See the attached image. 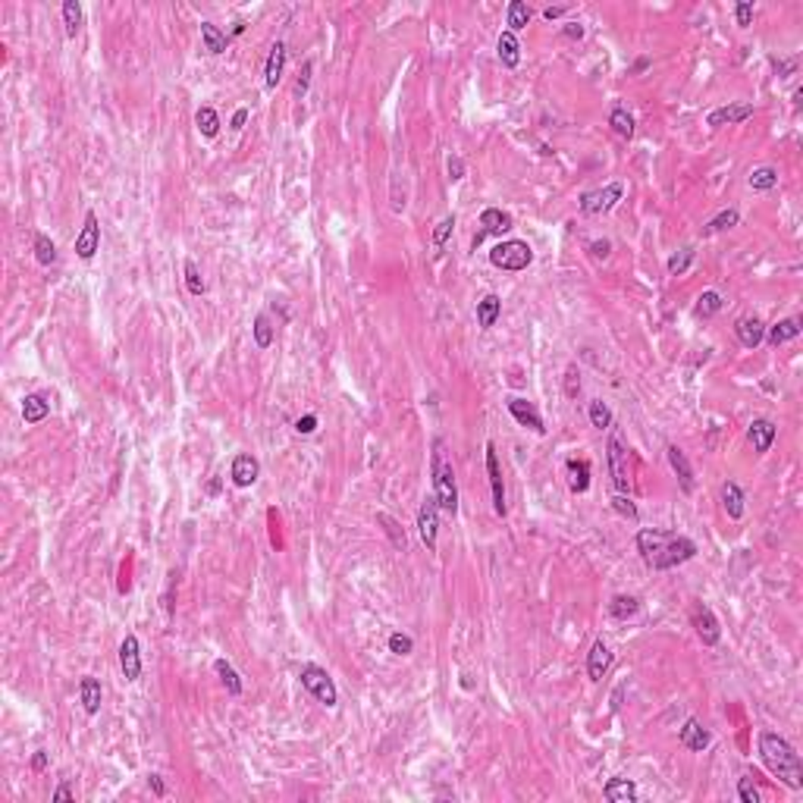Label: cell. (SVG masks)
Listing matches in <instances>:
<instances>
[{"instance_id": "5b68a950", "label": "cell", "mask_w": 803, "mask_h": 803, "mask_svg": "<svg viewBox=\"0 0 803 803\" xmlns=\"http://www.w3.org/2000/svg\"><path fill=\"white\" fill-rule=\"evenodd\" d=\"M298 678H302V687L308 690V694H311L314 700H317V703H324V706H336V700H339V694H336V684H333V678L327 675V668H320V665L308 663V665H302Z\"/></svg>"}, {"instance_id": "003e7915", "label": "cell", "mask_w": 803, "mask_h": 803, "mask_svg": "<svg viewBox=\"0 0 803 803\" xmlns=\"http://www.w3.org/2000/svg\"><path fill=\"white\" fill-rule=\"evenodd\" d=\"M208 493H214V496L220 493V480H210V484H208Z\"/></svg>"}, {"instance_id": "8fae6325", "label": "cell", "mask_w": 803, "mask_h": 803, "mask_svg": "<svg viewBox=\"0 0 803 803\" xmlns=\"http://www.w3.org/2000/svg\"><path fill=\"white\" fill-rule=\"evenodd\" d=\"M694 628H697V637L703 640V647H715L722 640V628H719V618L710 605H697L694 609Z\"/></svg>"}, {"instance_id": "db71d44e", "label": "cell", "mask_w": 803, "mask_h": 803, "mask_svg": "<svg viewBox=\"0 0 803 803\" xmlns=\"http://www.w3.org/2000/svg\"><path fill=\"white\" fill-rule=\"evenodd\" d=\"M580 392V380H578V367H568V374H565V396L574 399Z\"/></svg>"}, {"instance_id": "6da1fadb", "label": "cell", "mask_w": 803, "mask_h": 803, "mask_svg": "<svg viewBox=\"0 0 803 803\" xmlns=\"http://www.w3.org/2000/svg\"><path fill=\"white\" fill-rule=\"evenodd\" d=\"M637 553L640 558L656 571H668L675 565H684L697 556V543L690 537H678V533L668 531H653V527H643L637 533Z\"/></svg>"}, {"instance_id": "6f0895ef", "label": "cell", "mask_w": 803, "mask_h": 803, "mask_svg": "<svg viewBox=\"0 0 803 803\" xmlns=\"http://www.w3.org/2000/svg\"><path fill=\"white\" fill-rule=\"evenodd\" d=\"M311 69H314V63L308 60V63H305V73H302V78H298V85H295V94H298V98H302V94L308 91V82H311Z\"/></svg>"}, {"instance_id": "30bf717a", "label": "cell", "mask_w": 803, "mask_h": 803, "mask_svg": "<svg viewBox=\"0 0 803 803\" xmlns=\"http://www.w3.org/2000/svg\"><path fill=\"white\" fill-rule=\"evenodd\" d=\"M486 474H490V486H493V508L496 515L506 518V486H502V468H499V459H496V446L486 443Z\"/></svg>"}, {"instance_id": "3957f363", "label": "cell", "mask_w": 803, "mask_h": 803, "mask_svg": "<svg viewBox=\"0 0 803 803\" xmlns=\"http://www.w3.org/2000/svg\"><path fill=\"white\" fill-rule=\"evenodd\" d=\"M430 474H433V496H436L439 508H443L446 515H455V511H459V486H455V471H452V461L446 459L443 439L433 443Z\"/></svg>"}, {"instance_id": "8992f818", "label": "cell", "mask_w": 803, "mask_h": 803, "mask_svg": "<svg viewBox=\"0 0 803 803\" xmlns=\"http://www.w3.org/2000/svg\"><path fill=\"white\" fill-rule=\"evenodd\" d=\"M625 198V185L621 183H609L603 188H596V192H587L584 198H580V214L587 217H596V214H609L615 204Z\"/></svg>"}, {"instance_id": "e7e4bbea", "label": "cell", "mask_w": 803, "mask_h": 803, "mask_svg": "<svg viewBox=\"0 0 803 803\" xmlns=\"http://www.w3.org/2000/svg\"><path fill=\"white\" fill-rule=\"evenodd\" d=\"M543 16L553 22V19H558V16H565V6H546V10H543Z\"/></svg>"}, {"instance_id": "f6af8a7d", "label": "cell", "mask_w": 803, "mask_h": 803, "mask_svg": "<svg viewBox=\"0 0 803 803\" xmlns=\"http://www.w3.org/2000/svg\"><path fill=\"white\" fill-rule=\"evenodd\" d=\"M590 424H593L596 430H605L612 424V411H609V405H605V402H590Z\"/></svg>"}, {"instance_id": "d6a6232c", "label": "cell", "mask_w": 803, "mask_h": 803, "mask_svg": "<svg viewBox=\"0 0 803 803\" xmlns=\"http://www.w3.org/2000/svg\"><path fill=\"white\" fill-rule=\"evenodd\" d=\"M747 185L753 188V192H769V188L778 185V170L775 167H759L753 170L750 176H747Z\"/></svg>"}, {"instance_id": "be15d7a7", "label": "cell", "mask_w": 803, "mask_h": 803, "mask_svg": "<svg viewBox=\"0 0 803 803\" xmlns=\"http://www.w3.org/2000/svg\"><path fill=\"white\" fill-rule=\"evenodd\" d=\"M31 766H35L38 772H41V769H47V753H44V750H38L35 757H31Z\"/></svg>"}, {"instance_id": "91938a15", "label": "cell", "mask_w": 803, "mask_h": 803, "mask_svg": "<svg viewBox=\"0 0 803 803\" xmlns=\"http://www.w3.org/2000/svg\"><path fill=\"white\" fill-rule=\"evenodd\" d=\"M562 31H565V38H578V41L584 38V26H580V22H568Z\"/></svg>"}, {"instance_id": "cb8c5ba5", "label": "cell", "mask_w": 803, "mask_h": 803, "mask_svg": "<svg viewBox=\"0 0 803 803\" xmlns=\"http://www.w3.org/2000/svg\"><path fill=\"white\" fill-rule=\"evenodd\" d=\"M282 69H286V44L277 41L270 47V57H267V69H264L267 88H277L280 78H282Z\"/></svg>"}, {"instance_id": "9a60e30c", "label": "cell", "mask_w": 803, "mask_h": 803, "mask_svg": "<svg viewBox=\"0 0 803 803\" xmlns=\"http://www.w3.org/2000/svg\"><path fill=\"white\" fill-rule=\"evenodd\" d=\"M480 226H484V230L477 232L474 245H480L486 235H502V232H508V230H511V214H506V210H499V208H486L484 214H480Z\"/></svg>"}, {"instance_id": "f35d334b", "label": "cell", "mask_w": 803, "mask_h": 803, "mask_svg": "<svg viewBox=\"0 0 803 803\" xmlns=\"http://www.w3.org/2000/svg\"><path fill=\"white\" fill-rule=\"evenodd\" d=\"M377 524H383V531H387V537L392 540V546H396V549H402V553H405L408 540H405V531H402V527H399V521H396V518H389L387 511H380V515H377Z\"/></svg>"}, {"instance_id": "680465c9", "label": "cell", "mask_w": 803, "mask_h": 803, "mask_svg": "<svg viewBox=\"0 0 803 803\" xmlns=\"http://www.w3.org/2000/svg\"><path fill=\"white\" fill-rule=\"evenodd\" d=\"M51 800H53V803H60V800H76V791H73V784H60V788L51 794Z\"/></svg>"}, {"instance_id": "e0dca14e", "label": "cell", "mask_w": 803, "mask_h": 803, "mask_svg": "<svg viewBox=\"0 0 803 803\" xmlns=\"http://www.w3.org/2000/svg\"><path fill=\"white\" fill-rule=\"evenodd\" d=\"M678 741H681L684 747H687V750L703 753L706 747H710L712 735L703 728V722H700V719H687V722H684V728H681V735H678Z\"/></svg>"}, {"instance_id": "6125c7cd", "label": "cell", "mask_w": 803, "mask_h": 803, "mask_svg": "<svg viewBox=\"0 0 803 803\" xmlns=\"http://www.w3.org/2000/svg\"><path fill=\"white\" fill-rule=\"evenodd\" d=\"M148 784H151V791L157 794V797H163V794H167V788H163V782H160V775H151V778H148Z\"/></svg>"}, {"instance_id": "44dd1931", "label": "cell", "mask_w": 803, "mask_h": 803, "mask_svg": "<svg viewBox=\"0 0 803 803\" xmlns=\"http://www.w3.org/2000/svg\"><path fill=\"white\" fill-rule=\"evenodd\" d=\"M735 333H737V339H741L744 349H757V345L766 339V327H762L759 317H741L735 324Z\"/></svg>"}, {"instance_id": "4316f807", "label": "cell", "mask_w": 803, "mask_h": 803, "mask_svg": "<svg viewBox=\"0 0 803 803\" xmlns=\"http://www.w3.org/2000/svg\"><path fill=\"white\" fill-rule=\"evenodd\" d=\"M47 414H51V402L44 396L31 392V396L22 399V417H26V424H41Z\"/></svg>"}, {"instance_id": "94428289", "label": "cell", "mask_w": 803, "mask_h": 803, "mask_svg": "<svg viewBox=\"0 0 803 803\" xmlns=\"http://www.w3.org/2000/svg\"><path fill=\"white\" fill-rule=\"evenodd\" d=\"M245 120H248V110H245V107H242V110H235V113H232V123H230V129H235V132H239L242 126H245Z\"/></svg>"}, {"instance_id": "f546056e", "label": "cell", "mask_w": 803, "mask_h": 803, "mask_svg": "<svg viewBox=\"0 0 803 803\" xmlns=\"http://www.w3.org/2000/svg\"><path fill=\"white\" fill-rule=\"evenodd\" d=\"M568 474H571V490L574 493H587L590 490V461L571 459L568 461Z\"/></svg>"}, {"instance_id": "bcb514c9", "label": "cell", "mask_w": 803, "mask_h": 803, "mask_svg": "<svg viewBox=\"0 0 803 803\" xmlns=\"http://www.w3.org/2000/svg\"><path fill=\"white\" fill-rule=\"evenodd\" d=\"M185 286H188V292L192 295H201L204 289V280H201V270H198V264L195 261H185Z\"/></svg>"}, {"instance_id": "d590c367", "label": "cell", "mask_w": 803, "mask_h": 803, "mask_svg": "<svg viewBox=\"0 0 803 803\" xmlns=\"http://www.w3.org/2000/svg\"><path fill=\"white\" fill-rule=\"evenodd\" d=\"M609 612H612V618H634L637 612H640V603H637V596H625V593H618L615 600L609 603Z\"/></svg>"}, {"instance_id": "ac0fdd59", "label": "cell", "mask_w": 803, "mask_h": 803, "mask_svg": "<svg viewBox=\"0 0 803 803\" xmlns=\"http://www.w3.org/2000/svg\"><path fill=\"white\" fill-rule=\"evenodd\" d=\"M665 452H668V464H672V471H675V474H678V484H681V490H684V493H694L697 480H694V468H690L687 455H684L678 446H668Z\"/></svg>"}, {"instance_id": "52a82bcc", "label": "cell", "mask_w": 803, "mask_h": 803, "mask_svg": "<svg viewBox=\"0 0 803 803\" xmlns=\"http://www.w3.org/2000/svg\"><path fill=\"white\" fill-rule=\"evenodd\" d=\"M609 474H612V484H615L618 493H628L631 490V468H628V449L621 443L618 433L609 436Z\"/></svg>"}, {"instance_id": "277c9868", "label": "cell", "mask_w": 803, "mask_h": 803, "mask_svg": "<svg viewBox=\"0 0 803 803\" xmlns=\"http://www.w3.org/2000/svg\"><path fill=\"white\" fill-rule=\"evenodd\" d=\"M490 264L499 267V270H508V273H518V270H527L533 264V248L521 239H508V242H499L493 251H490Z\"/></svg>"}, {"instance_id": "f5cc1de1", "label": "cell", "mask_w": 803, "mask_h": 803, "mask_svg": "<svg viewBox=\"0 0 803 803\" xmlns=\"http://www.w3.org/2000/svg\"><path fill=\"white\" fill-rule=\"evenodd\" d=\"M590 257H596V261H605V257H609V251H612V242L609 239H596V242H590Z\"/></svg>"}, {"instance_id": "4dcf8cb0", "label": "cell", "mask_w": 803, "mask_h": 803, "mask_svg": "<svg viewBox=\"0 0 803 803\" xmlns=\"http://www.w3.org/2000/svg\"><path fill=\"white\" fill-rule=\"evenodd\" d=\"M214 672L220 675V681H223V687H226V694H230V697H239V694H242V678L235 675V668L226 663V659H217V663H214Z\"/></svg>"}, {"instance_id": "f907efd6", "label": "cell", "mask_w": 803, "mask_h": 803, "mask_svg": "<svg viewBox=\"0 0 803 803\" xmlns=\"http://www.w3.org/2000/svg\"><path fill=\"white\" fill-rule=\"evenodd\" d=\"M389 650L396 653V656H408V653L414 650V640H411L408 634H399V631H396V634H389Z\"/></svg>"}, {"instance_id": "e575fe53", "label": "cell", "mask_w": 803, "mask_h": 803, "mask_svg": "<svg viewBox=\"0 0 803 803\" xmlns=\"http://www.w3.org/2000/svg\"><path fill=\"white\" fill-rule=\"evenodd\" d=\"M609 126L612 129H615V135H621V138H631L634 135V116L628 113L625 107H612V113H609Z\"/></svg>"}, {"instance_id": "603a6c76", "label": "cell", "mask_w": 803, "mask_h": 803, "mask_svg": "<svg viewBox=\"0 0 803 803\" xmlns=\"http://www.w3.org/2000/svg\"><path fill=\"white\" fill-rule=\"evenodd\" d=\"M603 794L609 803H634L637 800V784L631 782V778H612V782H605Z\"/></svg>"}, {"instance_id": "ffe728a7", "label": "cell", "mask_w": 803, "mask_h": 803, "mask_svg": "<svg viewBox=\"0 0 803 803\" xmlns=\"http://www.w3.org/2000/svg\"><path fill=\"white\" fill-rule=\"evenodd\" d=\"M775 436H778V427L769 421V417H757V421L750 424V443H753V449H757L759 455L772 449Z\"/></svg>"}, {"instance_id": "484cf974", "label": "cell", "mask_w": 803, "mask_h": 803, "mask_svg": "<svg viewBox=\"0 0 803 803\" xmlns=\"http://www.w3.org/2000/svg\"><path fill=\"white\" fill-rule=\"evenodd\" d=\"M499 314H502V298L499 295H484L477 302V324L484 327V329H490V327H496V320H499Z\"/></svg>"}, {"instance_id": "ee69618b", "label": "cell", "mask_w": 803, "mask_h": 803, "mask_svg": "<svg viewBox=\"0 0 803 803\" xmlns=\"http://www.w3.org/2000/svg\"><path fill=\"white\" fill-rule=\"evenodd\" d=\"M255 345L257 349H270L273 345V327L267 320V314H257L255 317Z\"/></svg>"}, {"instance_id": "681fc988", "label": "cell", "mask_w": 803, "mask_h": 803, "mask_svg": "<svg viewBox=\"0 0 803 803\" xmlns=\"http://www.w3.org/2000/svg\"><path fill=\"white\" fill-rule=\"evenodd\" d=\"M612 508L618 511L621 518H631V521H637V506L631 499H628L625 493H618V496H612Z\"/></svg>"}, {"instance_id": "d4e9b609", "label": "cell", "mask_w": 803, "mask_h": 803, "mask_svg": "<svg viewBox=\"0 0 803 803\" xmlns=\"http://www.w3.org/2000/svg\"><path fill=\"white\" fill-rule=\"evenodd\" d=\"M78 697H82V706L88 715H98L101 712V681L91 678V675H85L82 681H78Z\"/></svg>"}, {"instance_id": "816d5d0a", "label": "cell", "mask_w": 803, "mask_h": 803, "mask_svg": "<svg viewBox=\"0 0 803 803\" xmlns=\"http://www.w3.org/2000/svg\"><path fill=\"white\" fill-rule=\"evenodd\" d=\"M735 16H737V26H741V29L750 26V22H753V4H750V0H741V4L735 6Z\"/></svg>"}, {"instance_id": "c3c4849f", "label": "cell", "mask_w": 803, "mask_h": 803, "mask_svg": "<svg viewBox=\"0 0 803 803\" xmlns=\"http://www.w3.org/2000/svg\"><path fill=\"white\" fill-rule=\"evenodd\" d=\"M452 230H455V217H443V220H439L436 230H433V245L443 248V245H446V239L452 235Z\"/></svg>"}, {"instance_id": "2e32d148", "label": "cell", "mask_w": 803, "mask_h": 803, "mask_svg": "<svg viewBox=\"0 0 803 803\" xmlns=\"http://www.w3.org/2000/svg\"><path fill=\"white\" fill-rule=\"evenodd\" d=\"M257 474H261V464H257L255 455L242 452V455H235V459H232L230 477H232L235 486H242V490H245V486H251V484L257 480Z\"/></svg>"}, {"instance_id": "8d00e7d4", "label": "cell", "mask_w": 803, "mask_h": 803, "mask_svg": "<svg viewBox=\"0 0 803 803\" xmlns=\"http://www.w3.org/2000/svg\"><path fill=\"white\" fill-rule=\"evenodd\" d=\"M63 26H66L69 38L78 35V29H82V4L78 0H66L63 4Z\"/></svg>"}, {"instance_id": "4fadbf2b", "label": "cell", "mask_w": 803, "mask_h": 803, "mask_svg": "<svg viewBox=\"0 0 803 803\" xmlns=\"http://www.w3.org/2000/svg\"><path fill=\"white\" fill-rule=\"evenodd\" d=\"M506 405H508V414L515 417V421L521 424V427L533 430V433H546V427H543V417H540V411H537V405H533V402L511 396V399L506 402Z\"/></svg>"}, {"instance_id": "836d02e7", "label": "cell", "mask_w": 803, "mask_h": 803, "mask_svg": "<svg viewBox=\"0 0 803 803\" xmlns=\"http://www.w3.org/2000/svg\"><path fill=\"white\" fill-rule=\"evenodd\" d=\"M531 16L533 10L524 4V0H511L508 4V31H521L531 26Z\"/></svg>"}, {"instance_id": "b9f144b4", "label": "cell", "mask_w": 803, "mask_h": 803, "mask_svg": "<svg viewBox=\"0 0 803 803\" xmlns=\"http://www.w3.org/2000/svg\"><path fill=\"white\" fill-rule=\"evenodd\" d=\"M35 257H38V264H44V267H51L53 261H57V248H53V242L47 239L44 232L35 235Z\"/></svg>"}, {"instance_id": "7402d4cb", "label": "cell", "mask_w": 803, "mask_h": 803, "mask_svg": "<svg viewBox=\"0 0 803 803\" xmlns=\"http://www.w3.org/2000/svg\"><path fill=\"white\" fill-rule=\"evenodd\" d=\"M496 53H499L502 66H508V69H515L521 63V44H518L515 31H502L499 41H496Z\"/></svg>"}, {"instance_id": "7dc6e473", "label": "cell", "mask_w": 803, "mask_h": 803, "mask_svg": "<svg viewBox=\"0 0 803 803\" xmlns=\"http://www.w3.org/2000/svg\"><path fill=\"white\" fill-rule=\"evenodd\" d=\"M737 797H741L744 803H759V800H762V794H759V788H757V782H753L750 775H744L741 782H737Z\"/></svg>"}, {"instance_id": "d6986e66", "label": "cell", "mask_w": 803, "mask_h": 803, "mask_svg": "<svg viewBox=\"0 0 803 803\" xmlns=\"http://www.w3.org/2000/svg\"><path fill=\"white\" fill-rule=\"evenodd\" d=\"M609 668H612V653H609V647H605L603 640H596L593 650H590V656H587V675H590V681H603Z\"/></svg>"}, {"instance_id": "ba28073f", "label": "cell", "mask_w": 803, "mask_h": 803, "mask_svg": "<svg viewBox=\"0 0 803 803\" xmlns=\"http://www.w3.org/2000/svg\"><path fill=\"white\" fill-rule=\"evenodd\" d=\"M417 531L427 549H436V533H439V502L436 496H427L417 508Z\"/></svg>"}, {"instance_id": "83f0119b", "label": "cell", "mask_w": 803, "mask_h": 803, "mask_svg": "<svg viewBox=\"0 0 803 803\" xmlns=\"http://www.w3.org/2000/svg\"><path fill=\"white\" fill-rule=\"evenodd\" d=\"M722 506H725V511H728V518H744V493H741V486L737 484H728L722 486Z\"/></svg>"}, {"instance_id": "7c38bea8", "label": "cell", "mask_w": 803, "mask_h": 803, "mask_svg": "<svg viewBox=\"0 0 803 803\" xmlns=\"http://www.w3.org/2000/svg\"><path fill=\"white\" fill-rule=\"evenodd\" d=\"M120 668L126 675V681H138L141 678V647L135 634H126L120 643Z\"/></svg>"}, {"instance_id": "f1b7e54d", "label": "cell", "mask_w": 803, "mask_h": 803, "mask_svg": "<svg viewBox=\"0 0 803 803\" xmlns=\"http://www.w3.org/2000/svg\"><path fill=\"white\" fill-rule=\"evenodd\" d=\"M201 41H204V51H208V53H223L230 38H226L223 31L214 26V22H201Z\"/></svg>"}, {"instance_id": "60d3db41", "label": "cell", "mask_w": 803, "mask_h": 803, "mask_svg": "<svg viewBox=\"0 0 803 803\" xmlns=\"http://www.w3.org/2000/svg\"><path fill=\"white\" fill-rule=\"evenodd\" d=\"M722 295L715 292V289H710V292H703L697 298V317H715V314L722 311Z\"/></svg>"}, {"instance_id": "1f68e13d", "label": "cell", "mask_w": 803, "mask_h": 803, "mask_svg": "<svg viewBox=\"0 0 803 803\" xmlns=\"http://www.w3.org/2000/svg\"><path fill=\"white\" fill-rule=\"evenodd\" d=\"M794 336H800V317L778 320V324L769 329V342H772V345H782V342L794 339Z\"/></svg>"}, {"instance_id": "ab89813d", "label": "cell", "mask_w": 803, "mask_h": 803, "mask_svg": "<svg viewBox=\"0 0 803 803\" xmlns=\"http://www.w3.org/2000/svg\"><path fill=\"white\" fill-rule=\"evenodd\" d=\"M741 223V214H737L735 208H728V210H722L719 217H712L710 223L703 226V232L706 235H712V232H725V230H731V226H737Z\"/></svg>"}, {"instance_id": "9f6ffc18", "label": "cell", "mask_w": 803, "mask_h": 803, "mask_svg": "<svg viewBox=\"0 0 803 803\" xmlns=\"http://www.w3.org/2000/svg\"><path fill=\"white\" fill-rule=\"evenodd\" d=\"M295 430H298V433H305V436H308V433H314V430H317V417H314V414H305V417H298V421H295Z\"/></svg>"}, {"instance_id": "11a10c76", "label": "cell", "mask_w": 803, "mask_h": 803, "mask_svg": "<svg viewBox=\"0 0 803 803\" xmlns=\"http://www.w3.org/2000/svg\"><path fill=\"white\" fill-rule=\"evenodd\" d=\"M449 179H452V183H459V179H464V160L461 157H449Z\"/></svg>"}, {"instance_id": "9c48e42d", "label": "cell", "mask_w": 803, "mask_h": 803, "mask_svg": "<svg viewBox=\"0 0 803 803\" xmlns=\"http://www.w3.org/2000/svg\"><path fill=\"white\" fill-rule=\"evenodd\" d=\"M101 248V226H98V214L94 210H88L85 214V226L82 232L76 235V255L82 257V261H91L94 255H98Z\"/></svg>"}, {"instance_id": "03108f58", "label": "cell", "mask_w": 803, "mask_h": 803, "mask_svg": "<svg viewBox=\"0 0 803 803\" xmlns=\"http://www.w3.org/2000/svg\"><path fill=\"white\" fill-rule=\"evenodd\" d=\"M647 66H650V60H647V57H640V60L634 63V73H643V69H647Z\"/></svg>"}, {"instance_id": "7a4b0ae2", "label": "cell", "mask_w": 803, "mask_h": 803, "mask_svg": "<svg viewBox=\"0 0 803 803\" xmlns=\"http://www.w3.org/2000/svg\"><path fill=\"white\" fill-rule=\"evenodd\" d=\"M759 757L766 762V769L775 778H782L788 788L800 791L803 788V759L794 747L784 741L775 731H759Z\"/></svg>"}, {"instance_id": "7bdbcfd3", "label": "cell", "mask_w": 803, "mask_h": 803, "mask_svg": "<svg viewBox=\"0 0 803 803\" xmlns=\"http://www.w3.org/2000/svg\"><path fill=\"white\" fill-rule=\"evenodd\" d=\"M694 255L697 251L694 248H681V251H675L672 257H668V273H672V277H681V273H687V267H690V261H694Z\"/></svg>"}, {"instance_id": "5bb4252c", "label": "cell", "mask_w": 803, "mask_h": 803, "mask_svg": "<svg viewBox=\"0 0 803 803\" xmlns=\"http://www.w3.org/2000/svg\"><path fill=\"white\" fill-rule=\"evenodd\" d=\"M753 116V104H725V107H715L710 116H706V126H712V129H722V126H737L744 120H750Z\"/></svg>"}, {"instance_id": "74e56055", "label": "cell", "mask_w": 803, "mask_h": 803, "mask_svg": "<svg viewBox=\"0 0 803 803\" xmlns=\"http://www.w3.org/2000/svg\"><path fill=\"white\" fill-rule=\"evenodd\" d=\"M195 123H198V132L204 138H214L220 132V116L214 107H201L198 113H195Z\"/></svg>"}]
</instances>
